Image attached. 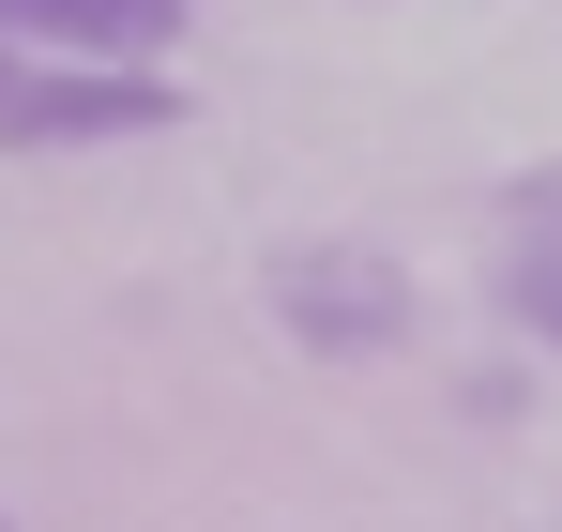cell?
Segmentation results:
<instances>
[{
  "instance_id": "6da1fadb",
  "label": "cell",
  "mask_w": 562,
  "mask_h": 532,
  "mask_svg": "<svg viewBox=\"0 0 562 532\" xmlns=\"http://www.w3.org/2000/svg\"><path fill=\"white\" fill-rule=\"evenodd\" d=\"M259 304H274L289 351H319V365H380V351H411V320H426V304H411V259H395V244H350V229L274 244Z\"/></svg>"
},
{
  "instance_id": "7a4b0ae2",
  "label": "cell",
  "mask_w": 562,
  "mask_h": 532,
  "mask_svg": "<svg viewBox=\"0 0 562 532\" xmlns=\"http://www.w3.org/2000/svg\"><path fill=\"white\" fill-rule=\"evenodd\" d=\"M153 122H183V91L153 62H15V91H0V153H106Z\"/></svg>"
},
{
  "instance_id": "3957f363",
  "label": "cell",
  "mask_w": 562,
  "mask_h": 532,
  "mask_svg": "<svg viewBox=\"0 0 562 532\" xmlns=\"http://www.w3.org/2000/svg\"><path fill=\"white\" fill-rule=\"evenodd\" d=\"M0 46H61V62H168L183 0H0Z\"/></svg>"
},
{
  "instance_id": "277c9868",
  "label": "cell",
  "mask_w": 562,
  "mask_h": 532,
  "mask_svg": "<svg viewBox=\"0 0 562 532\" xmlns=\"http://www.w3.org/2000/svg\"><path fill=\"white\" fill-rule=\"evenodd\" d=\"M502 320L562 365V168H532L502 198Z\"/></svg>"
},
{
  "instance_id": "5b68a950",
  "label": "cell",
  "mask_w": 562,
  "mask_h": 532,
  "mask_svg": "<svg viewBox=\"0 0 562 532\" xmlns=\"http://www.w3.org/2000/svg\"><path fill=\"white\" fill-rule=\"evenodd\" d=\"M0 91H15V46H0Z\"/></svg>"
}]
</instances>
